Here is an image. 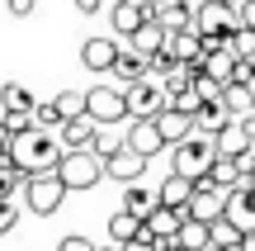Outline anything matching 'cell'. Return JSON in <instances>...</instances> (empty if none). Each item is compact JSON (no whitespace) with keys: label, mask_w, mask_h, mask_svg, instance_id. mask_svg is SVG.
<instances>
[{"label":"cell","mask_w":255,"mask_h":251,"mask_svg":"<svg viewBox=\"0 0 255 251\" xmlns=\"http://www.w3.org/2000/svg\"><path fill=\"white\" fill-rule=\"evenodd\" d=\"M9 157H14V166L24 171V176H47V171L62 166L66 147H62V138H57L52 128H38L33 123V128L9 138Z\"/></svg>","instance_id":"obj_1"},{"label":"cell","mask_w":255,"mask_h":251,"mask_svg":"<svg viewBox=\"0 0 255 251\" xmlns=\"http://www.w3.org/2000/svg\"><path fill=\"white\" fill-rule=\"evenodd\" d=\"M218 138H208V133H194L189 142H180L175 147V157H170V171H180V176H189V180H208L213 176V166H218Z\"/></svg>","instance_id":"obj_2"},{"label":"cell","mask_w":255,"mask_h":251,"mask_svg":"<svg viewBox=\"0 0 255 251\" xmlns=\"http://www.w3.org/2000/svg\"><path fill=\"white\" fill-rule=\"evenodd\" d=\"M161 109H170V90L161 71H146L142 81L128 85V119H156Z\"/></svg>","instance_id":"obj_3"},{"label":"cell","mask_w":255,"mask_h":251,"mask_svg":"<svg viewBox=\"0 0 255 251\" xmlns=\"http://www.w3.org/2000/svg\"><path fill=\"white\" fill-rule=\"evenodd\" d=\"M57 176L66 180V190H95L109 171H104V157L95 147H81V152H66V157H62Z\"/></svg>","instance_id":"obj_4"},{"label":"cell","mask_w":255,"mask_h":251,"mask_svg":"<svg viewBox=\"0 0 255 251\" xmlns=\"http://www.w3.org/2000/svg\"><path fill=\"white\" fill-rule=\"evenodd\" d=\"M66 195H71V190H66V180L57 176V171H47V176H28V180H24V204L33 209L38 218H52L57 209H62Z\"/></svg>","instance_id":"obj_5"},{"label":"cell","mask_w":255,"mask_h":251,"mask_svg":"<svg viewBox=\"0 0 255 251\" xmlns=\"http://www.w3.org/2000/svg\"><path fill=\"white\" fill-rule=\"evenodd\" d=\"M227 214V190L218 180H199L194 185V199L184 204V218H203V223H218Z\"/></svg>","instance_id":"obj_6"},{"label":"cell","mask_w":255,"mask_h":251,"mask_svg":"<svg viewBox=\"0 0 255 251\" xmlns=\"http://www.w3.org/2000/svg\"><path fill=\"white\" fill-rule=\"evenodd\" d=\"M90 114L100 123H128V85H95Z\"/></svg>","instance_id":"obj_7"},{"label":"cell","mask_w":255,"mask_h":251,"mask_svg":"<svg viewBox=\"0 0 255 251\" xmlns=\"http://www.w3.org/2000/svg\"><path fill=\"white\" fill-rule=\"evenodd\" d=\"M237 24H241V14L227 5V0H203V9L194 14V28H199L203 38L208 33H237Z\"/></svg>","instance_id":"obj_8"},{"label":"cell","mask_w":255,"mask_h":251,"mask_svg":"<svg viewBox=\"0 0 255 251\" xmlns=\"http://www.w3.org/2000/svg\"><path fill=\"white\" fill-rule=\"evenodd\" d=\"M151 14H156L151 0H119V5L109 9V24H114V33H119V38H132Z\"/></svg>","instance_id":"obj_9"},{"label":"cell","mask_w":255,"mask_h":251,"mask_svg":"<svg viewBox=\"0 0 255 251\" xmlns=\"http://www.w3.org/2000/svg\"><path fill=\"white\" fill-rule=\"evenodd\" d=\"M128 147H137L142 157H156L161 147H170L156 119H128Z\"/></svg>","instance_id":"obj_10"},{"label":"cell","mask_w":255,"mask_h":251,"mask_svg":"<svg viewBox=\"0 0 255 251\" xmlns=\"http://www.w3.org/2000/svg\"><path fill=\"white\" fill-rule=\"evenodd\" d=\"M146 161L151 157H142L137 147H123V152H114V157L104 161V171H109V180H119V185H132V180H142Z\"/></svg>","instance_id":"obj_11"},{"label":"cell","mask_w":255,"mask_h":251,"mask_svg":"<svg viewBox=\"0 0 255 251\" xmlns=\"http://www.w3.org/2000/svg\"><path fill=\"white\" fill-rule=\"evenodd\" d=\"M227 218L241 223L246 233H255V185H251V176L241 180L237 190H227Z\"/></svg>","instance_id":"obj_12"},{"label":"cell","mask_w":255,"mask_h":251,"mask_svg":"<svg viewBox=\"0 0 255 251\" xmlns=\"http://www.w3.org/2000/svg\"><path fill=\"white\" fill-rule=\"evenodd\" d=\"M95 133H100V119L95 114H81V119H66L57 128V138H62L66 152H81V147H95Z\"/></svg>","instance_id":"obj_13"},{"label":"cell","mask_w":255,"mask_h":251,"mask_svg":"<svg viewBox=\"0 0 255 251\" xmlns=\"http://www.w3.org/2000/svg\"><path fill=\"white\" fill-rule=\"evenodd\" d=\"M232 119H237V114H232L227 95H218V100H203V109L194 114V128H199V133H208V138H218V133L227 128Z\"/></svg>","instance_id":"obj_14"},{"label":"cell","mask_w":255,"mask_h":251,"mask_svg":"<svg viewBox=\"0 0 255 251\" xmlns=\"http://www.w3.org/2000/svg\"><path fill=\"white\" fill-rule=\"evenodd\" d=\"M123 209H132L137 218H151L156 209H161V185H146V180L123 185Z\"/></svg>","instance_id":"obj_15"},{"label":"cell","mask_w":255,"mask_h":251,"mask_svg":"<svg viewBox=\"0 0 255 251\" xmlns=\"http://www.w3.org/2000/svg\"><path fill=\"white\" fill-rule=\"evenodd\" d=\"M156 123H161V133H165V142H170V147H180V142H189L194 133H199V128H194V114L175 109V104L156 114Z\"/></svg>","instance_id":"obj_16"},{"label":"cell","mask_w":255,"mask_h":251,"mask_svg":"<svg viewBox=\"0 0 255 251\" xmlns=\"http://www.w3.org/2000/svg\"><path fill=\"white\" fill-rule=\"evenodd\" d=\"M119 52H123V47L114 43V38H85V47H81V62L90 66V71H114Z\"/></svg>","instance_id":"obj_17"},{"label":"cell","mask_w":255,"mask_h":251,"mask_svg":"<svg viewBox=\"0 0 255 251\" xmlns=\"http://www.w3.org/2000/svg\"><path fill=\"white\" fill-rule=\"evenodd\" d=\"M180 228H184V209L161 204L151 218H146V228H142V233L151 237V242H165V237H180Z\"/></svg>","instance_id":"obj_18"},{"label":"cell","mask_w":255,"mask_h":251,"mask_svg":"<svg viewBox=\"0 0 255 251\" xmlns=\"http://www.w3.org/2000/svg\"><path fill=\"white\" fill-rule=\"evenodd\" d=\"M170 57L175 62H203L208 57V43H203V33L199 28H180V33H170Z\"/></svg>","instance_id":"obj_19"},{"label":"cell","mask_w":255,"mask_h":251,"mask_svg":"<svg viewBox=\"0 0 255 251\" xmlns=\"http://www.w3.org/2000/svg\"><path fill=\"white\" fill-rule=\"evenodd\" d=\"M151 71V57L146 52H137L132 43L119 52V62H114V76H119V85H132V81H142V76Z\"/></svg>","instance_id":"obj_20"},{"label":"cell","mask_w":255,"mask_h":251,"mask_svg":"<svg viewBox=\"0 0 255 251\" xmlns=\"http://www.w3.org/2000/svg\"><path fill=\"white\" fill-rule=\"evenodd\" d=\"M128 43H132L137 52H146V57H156V52H165V47H170V33H165V24H161V19H146V24L137 28V33L128 38Z\"/></svg>","instance_id":"obj_21"},{"label":"cell","mask_w":255,"mask_h":251,"mask_svg":"<svg viewBox=\"0 0 255 251\" xmlns=\"http://www.w3.org/2000/svg\"><path fill=\"white\" fill-rule=\"evenodd\" d=\"M251 147H255V138L246 133V123H241V119H232L227 128L218 133V152H222V157H246Z\"/></svg>","instance_id":"obj_22"},{"label":"cell","mask_w":255,"mask_h":251,"mask_svg":"<svg viewBox=\"0 0 255 251\" xmlns=\"http://www.w3.org/2000/svg\"><path fill=\"white\" fill-rule=\"evenodd\" d=\"M194 185H199V180L180 176V171H170V176H161V204H170V209H184V204L194 199Z\"/></svg>","instance_id":"obj_23"},{"label":"cell","mask_w":255,"mask_h":251,"mask_svg":"<svg viewBox=\"0 0 255 251\" xmlns=\"http://www.w3.org/2000/svg\"><path fill=\"white\" fill-rule=\"evenodd\" d=\"M237 62H241V57L232 52V47H218V52H208V57H203V71H208L213 81L232 85V76H237Z\"/></svg>","instance_id":"obj_24"},{"label":"cell","mask_w":255,"mask_h":251,"mask_svg":"<svg viewBox=\"0 0 255 251\" xmlns=\"http://www.w3.org/2000/svg\"><path fill=\"white\" fill-rule=\"evenodd\" d=\"M142 228H146V218H137L132 214V209H119V214H114L109 218V237H114V242H132V237H142Z\"/></svg>","instance_id":"obj_25"},{"label":"cell","mask_w":255,"mask_h":251,"mask_svg":"<svg viewBox=\"0 0 255 251\" xmlns=\"http://www.w3.org/2000/svg\"><path fill=\"white\" fill-rule=\"evenodd\" d=\"M0 109H5V114H14V109L33 114V109H38V100L28 95V85H19V81H5V85H0Z\"/></svg>","instance_id":"obj_26"},{"label":"cell","mask_w":255,"mask_h":251,"mask_svg":"<svg viewBox=\"0 0 255 251\" xmlns=\"http://www.w3.org/2000/svg\"><path fill=\"white\" fill-rule=\"evenodd\" d=\"M123 147H128V128H123V123H100V133H95V152L109 161L114 152H123Z\"/></svg>","instance_id":"obj_27"},{"label":"cell","mask_w":255,"mask_h":251,"mask_svg":"<svg viewBox=\"0 0 255 251\" xmlns=\"http://www.w3.org/2000/svg\"><path fill=\"white\" fill-rule=\"evenodd\" d=\"M246 176H251V171H246V161H241V157H218V166H213L208 180H218L222 190H237Z\"/></svg>","instance_id":"obj_28"},{"label":"cell","mask_w":255,"mask_h":251,"mask_svg":"<svg viewBox=\"0 0 255 251\" xmlns=\"http://www.w3.org/2000/svg\"><path fill=\"white\" fill-rule=\"evenodd\" d=\"M151 19H161L165 33H180V28H189V24H194V14L180 5V0H165V5H156V14H151Z\"/></svg>","instance_id":"obj_29"},{"label":"cell","mask_w":255,"mask_h":251,"mask_svg":"<svg viewBox=\"0 0 255 251\" xmlns=\"http://www.w3.org/2000/svg\"><path fill=\"white\" fill-rule=\"evenodd\" d=\"M241 242H246V228L241 223H232L227 214L213 223V247H227V251H241Z\"/></svg>","instance_id":"obj_30"},{"label":"cell","mask_w":255,"mask_h":251,"mask_svg":"<svg viewBox=\"0 0 255 251\" xmlns=\"http://www.w3.org/2000/svg\"><path fill=\"white\" fill-rule=\"evenodd\" d=\"M222 95H227V104H232V114H237V119L255 114V85H241V81H232Z\"/></svg>","instance_id":"obj_31"},{"label":"cell","mask_w":255,"mask_h":251,"mask_svg":"<svg viewBox=\"0 0 255 251\" xmlns=\"http://www.w3.org/2000/svg\"><path fill=\"white\" fill-rule=\"evenodd\" d=\"M24 180H28V176L14 166V161H0V199H14L19 190H24Z\"/></svg>","instance_id":"obj_32"},{"label":"cell","mask_w":255,"mask_h":251,"mask_svg":"<svg viewBox=\"0 0 255 251\" xmlns=\"http://www.w3.org/2000/svg\"><path fill=\"white\" fill-rule=\"evenodd\" d=\"M33 123H38V128H62V123H66V114H62V104H57V100H38V109H33Z\"/></svg>","instance_id":"obj_33"},{"label":"cell","mask_w":255,"mask_h":251,"mask_svg":"<svg viewBox=\"0 0 255 251\" xmlns=\"http://www.w3.org/2000/svg\"><path fill=\"white\" fill-rule=\"evenodd\" d=\"M232 52H237V57H255V24H237V33H232Z\"/></svg>","instance_id":"obj_34"},{"label":"cell","mask_w":255,"mask_h":251,"mask_svg":"<svg viewBox=\"0 0 255 251\" xmlns=\"http://www.w3.org/2000/svg\"><path fill=\"white\" fill-rule=\"evenodd\" d=\"M170 104H175V109H184V114H199V109H203V95H199V90L189 85V90L170 95Z\"/></svg>","instance_id":"obj_35"},{"label":"cell","mask_w":255,"mask_h":251,"mask_svg":"<svg viewBox=\"0 0 255 251\" xmlns=\"http://www.w3.org/2000/svg\"><path fill=\"white\" fill-rule=\"evenodd\" d=\"M19 228V209H14V199H0V237H9Z\"/></svg>","instance_id":"obj_36"},{"label":"cell","mask_w":255,"mask_h":251,"mask_svg":"<svg viewBox=\"0 0 255 251\" xmlns=\"http://www.w3.org/2000/svg\"><path fill=\"white\" fill-rule=\"evenodd\" d=\"M0 119L9 123V133H24V128H33V114H24V109H14V114H0Z\"/></svg>","instance_id":"obj_37"},{"label":"cell","mask_w":255,"mask_h":251,"mask_svg":"<svg viewBox=\"0 0 255 251\" xmlns=\"http://www.w3.org/2000/svg\"><path fill=\"white\" fill-rule=\"evenodd\" d=\"M5 9H9L14 19H28V14L38 9V0H5Z\"/></svg>","instance_id":"obj_38"},{"label":"cell","mask_w":255,"mask_h":251,"mask_svg":"<svg viewBox=\"0 0 255 251\" xmlns=\"http://www.w3.org/2000/svg\"><path fill=\"white\" fill-rule=\"evenodd\" d=\"M57 251H100V247H90V237H62Z\"/></svg>","instance_id":"obj_39"},{"label":"cell","mask_w":255,"mask_h":251,"mask_svg":"<svg viewBox=\"0 0 255 251\" xmlns=\"http://www.w3.org/2000/svg\"><path fill=\"white\" fill-rule=\"evenodd\" d=\"M76 9L90 19V14H100V9H104V0H76Z\"/></svg>","instance_id":"obj_40"},{"label":"cell","mask_w":255,"mask_h":251,"mask_svg":"<svg viewBox=\"0 0 255 251\" xmlns=\"http://www.w3.org/2000/svg\"><path fill=\"white\" fill-rule=\"evenodd\" d=\"M9 138H14V133H9V123L0 119V147H9Z\"/></svg>","instance_id":"obj_41"},{"label":"cell","mask_w":255,"mask_h":251,"mask_svg":"<svg viewBox=\"0 0 255 251\" xmlns=\"http://www.w3.org/2000/svg\"><path fill=\"white\" fill-rule=\"evenodd\" d=\"M241 24H255V0L246 5V14H241Z\"/></svg>","instance_id":"obj_42"},{"label":"cell","mask_w":255,"mask_h":251,"mask_svg":"<svg viewBox=\"0 0 255 251\" xmlns=\"http://www.w3.org/2000/svg\"><path fill=\"white\" fill-rule=\"evenodd\" d=\"M241 251H255V233H246V242H241Z\"/></svg>","instance_id":"obj_43"},{"label":"cell","mask_w":255,"mask_h":251,"mask_svg":"<svg viewBox=\"0 0 255 251\" xmlns=\"http://www.w3.org/2000/svg\"><path fill=\"white\" fill-rule=\"evenodd\" d=\"M104 251H123V247H119V242H114V247H104Z\"/></svg>","instance_id":"obj_44"},{"label":"cell","mask_w":255,"mask_h":251,"mask_svg":"<svg viewBox=\"0 0 255 251\" xmlns=\"http://www.w3.org/2000/svg\"><path fill=\"white\" fill-rule=\"evenodd\" d=\"M208 251H227V247H208Z\"/></svg>","instance_id":"obj_45"},{"label":"cell","mask_w":255,"mask_h":251,"mask_svg":"<svg viewBox=\"0 0 255 251\" xmlns=\"http://www.w3.org/2000/svg\"><path fill=\"white\" fill-rule=\"evenodd\" d=\"M151 5H165V0H151Z\"/></svg>","instance_id":"obj_46"}]
</instances>
